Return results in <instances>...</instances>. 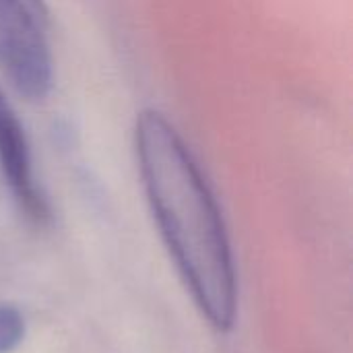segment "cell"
I'll return each instance as SVG.
<instances>
[{
    "instance_id": "cell-2",
    "label": "cell",
    "mask_w": 353,
    "mask_h": 353,
    "mask_svg": "<svg viewBox=\"0 0 353 353\" xmlns=\"http://www.w3.org/2000/svg\"><path fill=\"white\" fill-rule=\"evenodd\" d=\"M43 0H0V70L29 101L48 97L54 60Z\"/></svg>"
},
{
    "instance_id": "cell-3",
    "label": "cell",
    "mask_w": 353,
    "mask_h": 353,
    "mask_svg": "<svg viewBox=\"0 0 353 353\" xmlns=\"http://www.w3.org/2000/svg\"><path fill=\"white\" fill-rule=\"evenodd\" d=\"M0 172L21 211L35 223H43L48 203L35 182L25 130L0 91Z\"/></svg>"
},
{
    "instance_id": "cell-1",
    "label": "cell",
    "mask_w": 353,
    "mask_h": 353,
    "mask_svg": "<svg viewBox=\"0 0 353 353\" xmlns=\"http://www.w3.org/2000/svg\"><path fill=\"white\" fill-rule=\"evenodd\" d=\"M134 151L151 211L188 292L217 331L232 329L238 304L232 248L196 159L157 110L137 116Z\"/></svg>"
},
{
    "instance_id": "cell-4",
    "label": "cell",
    "mask_w": 353,
    "mask_h": 353,
    "mask_svg": "<svg viewBox=\"0 0 353 353\" xmlns=\"http://www.w3.org/2000/svg\"><path fill=\"white\" fill-rule=\"evenodd\" d=\"M25 337V321L10 304H0V353L14 352Z\"/></svg>"
}]
</instances>
